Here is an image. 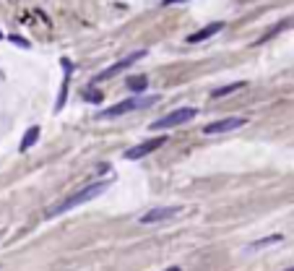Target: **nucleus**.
<instances>
[{
	"instance_id": "obj_1",
	"label": "nucleus",
	"mask_w": 294,
	"mask_h": 271,
	"mask_svg": "<svg viewBox=\"0 0 294 271\" xmlns=\"http://www.w3.org/2000/svg\"><path fill=\"white\" fill-rule=\"evenodd\" d=\"M112 180H99V183H92V185H86V188H81V191L76 193H71L68 198H63L60 203H55V206L47 212V216L52 219V216H57V214H65V212H71V209H76L81 206V203H89L92 198H96V195H102L104 191L110 188Z\"/></svg>"
},
{
	"instance_id": "obj_2",
	"label": "nucleus",
	"mask_w": 294,
	"mask_h": 271,
	"mask_svg": "<svg viewBox=\"0 0 294 271\" xmlns=\"http://www.w3.org/2000/svg\"><path fill=\"white\" fill-rule=\"evenodd\" d=\"M159 102V97L156 94H133L130 99H123V102H117V104H112V107L107 110H102L99 120H112V117H120V115H125V112H133V110H146V107H151V104Z\"/></svg>"
},
{
	"instance_id": "obj_3",
	"label": "nucleus",
	"mask_w": 294,
	"mask_h": 271,
	"mask_svg": "<svg viewBox=\"0 0 294 271\" xmlns=\"http://www.w3.org/2000/svg\"><path fill=\"white\" fill-rule=\"evenodd\" d=\"M195 115H198V110H195V107H180V110H175V112H169V115H164V117H159V120H154L151 128H154V131H164V128H177V125L187 123V120H193Z\"/></svg>"
},
{
	"instance_id": "obj_4",
	"label": "nucleus",
	"mask_w": 294,
	"mask_h": 271,
	"mask_svg": "<svg viewBox=\"0 0 294 271\" xmlns=\"http://www.w3.org/2000/svg\"><path fill=\"white\" fill-rule=\"evenodd\" d=\"M141 58H146V50H135V52H130L128 58H123V60H117V63H112L110 68H104L102 73H96L94 76V84H102V81H107V78H112V76H117L120 71H128L133 63H138Z\"/></svg>"
},
{
	"instance_id": "obj_5",
	"label": "nucleus",
	"mask_w": 294,
	"mask_h": 271,
	"mask_svg": "<svg viewBox=\"0 0 294 271\" xmlns=\"http://www.w3.org/2000/svg\"><path fill=\"white\" fill-rule=\"evenodd\" d=\"M164 144H167V136H156V138H148V141H141V144H135V146H130V149H125V159H130V162H135V159H143V156H148V154H154L156 149H162Z\"/></svg>"
},
{
	"instance_id": "obj_6",
	"label": "nucleus",
	"mask_w": 294,
	"mask_h": 271,
	"mask_svg": "<svg viewBox=\"0 0 294 271\" xmlns=\"http://www.w3.org/2000/svg\"><path fill=\"white\" fill-rule=\"evenodd\" d=\"M180 212H183V206H156V209H151V212L141 214L138 222H141V224H156V222L172 219V216L180 214Z\"/></svg>"
},
{
	"instance_id": "obj_7",
	"label": "nucleus",
	"mask_w": 294,
	"mask_h": 271,
	"mask_svg": "<svg viewBox=\"0 0 294 271\" xmlns=\"http://www.w3.org/2000/svg\"><path fill=\"white\" fill-rule=\"evenodd\" d=\"M247 123L245 117H224V120H216V123H208L203 128L206 136H219V133H227V131H235V128H242Z\"/></svg>"
},
{
	"instance_id": "obj_8",
	"label": "nucleus",
	"mask_w": 294,
	"mask_h": 271,
	"mask_svg": "<svg viewBox=\"0 0 294 271\" xmlns=\"http://www.w3.org/2000/svg\"><path fill=\"white\" fill-rule=\"evenodd\" d=\"M224 29V21H214V24H208V26H203L201 32H195V34H190L187 37V42L190 44H198V42H203V39H208V37H214V34H219Z\"/></svg>"
},
{
	"instance_id": "obj_9",
	"label": "nucleus",
	"mask_w": 294,
	"mask_h": 271,
	"mask_svg": "<svg viewBox=\"0 0 294 271\" xmlns=\"http://www.w3.org/2000/svg\"><path fill=\"white\" fill-rule=\"evenodd\" d=\"M125 86H128V92L141 94V92H146L148 78H146V76H133V78H128V81H125Z\"/></svg>"
},
{
	"instance_id": "obj_10",
	"label": "nucleus",
	"mask_w": 294,
	"mask_h": 271,
	"mask_svg": "<svg viewBox=\"0 0 294 271\" xmlns=\"http://www.w3.org/2000/svg\"><path fill=\"white\" fill-rule=\"evenodd\" d=\"M247 86V81H235V84H229V86H219V89H214V99H221V97H227V94H232V92H237V89H245Z\"/></svg>"
},
{
	"instance_id": "obj_11",
	"label": "nucleus",
	"mask_w": 294,
	"mask_h": 271,
	"mask_svg": "<svg viewBox=\"0 0 294 271\" xmlns=\"http://www.w3.org/2000/svg\"><path fill=\"white\" fill-rule=\"evenodd\" d=\"M37 138H39V128L32 125V128L26 131V136H24V141H21V146H18V149H21V152H29V149L37 144Z\"/></svg>"
},
{
	"instance_id": "obj_12",
	"label": "nucleus",
	"mask_w": 294,
	"mask_h": 271,
	"mask_svg": "<svg viewBox=\"0 0 294 271\" xmlns=\"http://www.w3.org/2000/svg\"><path fill=\"white\" fill-rule=\"evenodd\" d=\"M281 235H271V237H263V240H258V243H250L247 245V251H258V248H266V245H274V243H281Z\"/></svg>"
},
{
	"instance_id": "obj_13",
	"label": "nucleus",
	"mask_w": 294,
	"mask_h": 271,
	"mask_svg": "<svg viewBox=\"0 0 294 271\" xmlns=\"http://www.w3.org/2000/svg\"><path fill=\"white\" fill-rule=\"evenodd\" d=\"M175 3H183V0H162V5H175Z\"/></svg>"
},
{
	"instance_id": "obj_14",
	"label": "nucleus",
	"mask_w": 294,
	"mask_h": 271,
	"mask_svg": "<svg viewBox=\"0 0 294 271\" xmlns=\"http://www.w3.org/2000/svg\"><path fill=\"white\" fill-rule=\"evenodd\" d=\"M164 271H180V266H169V269H164Z\"/></svg>"
},
{
	"instance_id": "obj_15",
	"label": "nucleus",
	"mask_w": 294,
	"mask_h": 271,
	"mask_svg": "<svg viewBox=\"0 0 294 271\" xmlns=\"http://www.w3.org/2000/svg\"><path fill=\"white\" fill-rule=\"evenodd\" d=\"M286 271H294V266H292V269H286Z\"/></svg>"
}]
</instances>
